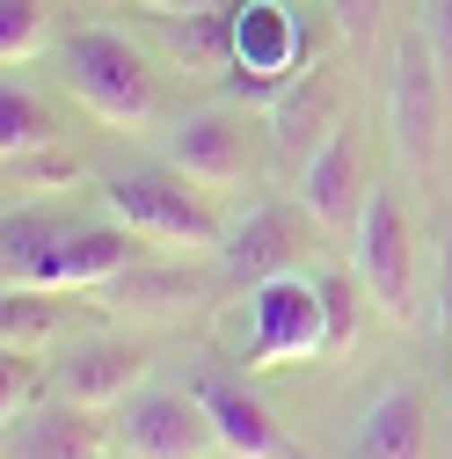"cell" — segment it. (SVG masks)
Segmentation results:
<instances>
[{"instance_id": "5b68a950", "label": "cell", "mask_w": 452, "mask_h": 459, "mask_svg": "<svg viewBox=\"0 0 452 459\" xmlns=\"http://www.w3.org/2000/svg\"><path fill=\"white\" fill-rule=\"evenodd\" d=\"M248 372H277V365H307L328 358V299L314 270H285L263 277L248 292Z\"/></svg>"}, {"instance_id": "9c48e42d", "label": "cell", "mask_w": 452, "mask_h": 459, "mask_svg": "<svg viewBox=\"0 0 452 459\" xmlns=\"http://www.w3.org/2000/svg\"><path fill=\"white\" fill-rule=\"evenodd\" d=\"M161 160L176 168L183 183H197L204 197H219V190H241V183H248V125H241L226 102L183 109V117L161 132Z\"/></svg>"}, {"instance_id": "ac0fdd59", "label": "cell", "mask_w": 452, "mask_h": 459, "mask_svg": "<svg viewBox=\"0 0 452 459\" xmlns=\"http://www.w3.org/2000/svg\"><path fill=\"white\" fill-rule=\"evenodd\" d=\"M51 139H59V125H51V109L8 74V88H0V160H22V153H44Z\"/></svg>"}, {"instance_id": "484cf974", "label": "cell", "mask_w": 452, "mask_h": 459, "mask_svg": "<svg viewBox=\"0 0 452 459\" xmlns=\"http://www.w3.org/2000/svg\"><path fill=\"white\" fill-rule=\"evenodd\" d=\"M146 15H161V22H176V15H219L226 0H139Z\"/></svg>"}, {"instance_id": "d6986e66", "label": "cell", "mask_w": 452, "mask_h": 459, "mask_svg": "<svg viewBox=\"0 0 452 459\" xmlns=\"http://www.w3.org/2000/svg\"><path fill=\"white\" fill-rule=\"evenodd\" d=\"M51 299H59V292H8V314H0V335H8V351H30V358H37L44 342L66 328V314L51 307Z\"/></svg>"}, {"instance_id": "2e32d148", "label": "cell", "mask_w": 452, "mask_h": 459, "mask_svg": "<svg viewBox=\"0 0 452 459\" xmlns=\"http://www.w3.org/2000/svg\"><path fill=\"white\" fill-rule=\"evenodd\" d=\"M351 459H430V409L416 386H379L351 430Z\"/></svg>"}, {"instance_id": "ba28073f", "label": "cell", "mask_w": 452, "mask_h": 459, "mask_svg": "<svg viewBox=\"0 0 452 459\" xmlns=\"http://www.w3.org/2000/svg\"><path fill=\"white\" fill-rule=\"evenodd\" d=\"M307 66V30L300 15L285 8V0H241L234 8V88L241 102H277V88H285L292 74Z\"/></svg>"}, {"instance_id": "7c38bea8", "label": "cell", "mask_w": 452, "mask_h": 459, "mask_svg": "<svg viewBox=\"0 0 452 459\" xmlns=\"http://www.w3.org/2000/svg\"><path fill=\"white\" fill-rule=\"evenodd\" d=\"M190 394H197V409L212 416V437H219V452H226V459H307L285 430L270 423V409H263V401H256L241 379L204 372Z\"/></svg>"}, {"instance_id": "4fadbf2b", "label": "cell", "mask_w": 452, "mask_h": 459, "mask_svg": "<svg viewBox=\"0 0 452 459\" xmlns=\"http://www.w3.org/2000/svg\"><path fill=\"white\" fill-rule=\"evenodd\" d=\"M365 160H358V132L343 125V132H335L307 168H300V176H292V197L307 204V219L314 226H328V234H351V226H358V212H365Z\"/></svg>"}, {"instance_id": "7a4b0ae2", "label": "cell", "mask_w": 452, "mask_h": 459, "mask_svg": "<svg viewBox=\"0 0 452 459\" xmlns=\"http://www.w3.org/2000/svg\"><path fill=\"white\" fill-rule=\"evenodd\" d=\"M59 81H66V95L88 109V117L109 125V132H146L153 109H161L146 51L125 30H109V22H88V30L59 37Z\"/></svg>"}, {"instance_id": "52a82bcc", "label": "cell", "mask_w": 452, "mask_h": 459, "mask_svg": "<svg viewBox=\"0 0 452 459\" xmlns=\"http://www.w3.org/2000/svg\"><path fill=\"white\" fill-rule=\"evenodd\" d=\"M109 452L117 459H212V416L197 409V394L176 386H139L117 416H109Z\"/></svg>"}, {"instance_id": "44dd1931", "label": "cell", "mask_w": 452, "mask_h": 459, "mask_svg": "<svg viewBox=\"0 0 452 459\" xmlns=\"http://www.w3.org/2000/svg\"><path fill=\"white\" fill-rule=\"evenodd\" d=\"M51 183H74V160L66 153H22V160H8V197H37V190H51Z\"/></svg>"}, {"instance_id": "cb8c5ba5", "label": "cell", "mask_w": 452, "mask_h": 459, "mask_svg": "<svg viewBox=\"0 0 452 459\" xmlns=\"http://www.w3.org/2000/svg\"><path fill=\"white\" fill-rule=\"evenodd\" d=\"M328 15H335V30H343V44H365L379 30V0H328Z\"/></svg>"}, {"instance_id": "8992f818", "label": "cell", "mask_w": 452, "mask_h": 459, "mask_svg": "<svg viewBox=\"0 0 452 459\" xmlns=\"http://www.w3.org/2000/svg\"><path fill=\"white\" fill-rule=\"evenodd\" d=\"M387 132L402 168H438L445 153V66L423 30L394 44V74H387Z\"/></svg>"}, {"instance_id": "6da1fadb", "label": "cell", "mask_w": 452, "mask_h": 459, "mask_svg": "<svg viewBox=\"0 0 452 459\" xmlns=\"http://www.w3.org/2000/svg\"><path fill=\"white\" fill-rule=\"evenodd\" d=\"M139 234H125L117 219H44L15 212L0 226V277L8 292H102L109 277H125Z\"/></svg>"}, {"instance_id": "277c9868", "label": "cell", "mask_w": 452, "mask_h": 459, "mask_svg": "<svg viewBox=\"0 0 452 459\" xmlns=\"http://www.w3.org/2000/svg\"><path fill=\"white\" fill-rule=\"evenodd\" d=\"M351 277L387 321H416V299H423L416 292V226H409L402 190H387V183L365 190V212L351 226Z\"/></svg>"}, {"instance_id": "30bf717a", "label": "cell", "mask_w": 452, "mask_h": 459, "mask_svg": "<svg viewBox=\"0 0 452 459\" xmlns=\"http://www.w3.org/2000/svg\"><path fill=\"white\" fill-rule=\"evenodd\" d=\"M44 379H51V394L59 401H74V409H125V401L139 394V379H146V351L139 342H125V335H74L59 358L44 365Z\"/></svg>"}, {"instance_id": "5bb4252c", "label": "cell", "mask_w": 452, "mask_h": 459, "mask_svg": "<svg viewBox=\"0 0 452 459\" xmlns=\"http://www.w3.org/2000/svg\"><path fill=\"white\" fill-rule=\"evenodd\" d=\"M300 219H307V204H256L234 234L219 241V263H226V277H241V284H263V277H285V270H300Z\"/></svg>"}, {"instance_id": "7402d4cb", "label": "cell", "mask_w": 452, "mask_h": 459, "mask_svg": "<svg viewBox=\"0 0 452 459\" xmlns=\"http://www.w3.org/2000/svg\"><path fill=\"white\" fill-rule=\"evenodd\" d=\"M321 299H328V358L351 351V328H358V292L343 277H321Z\"/></svg>"}, {"instance_id": "4316f807", "label": "cell", "mask_w": 452, "mask_h": 459, "mask_svg": "<svg viewBox=\"0 0 452 459\" xmlns=\"http://www.w3.org/2000/svg\"><path fill=\"white\" fill-rule=\"evenodd\" d=\"M445 342H452V263H445Z\"/></svg>"}, {"instance_id": "9a60e30c", "label": "cell", "mask_w": 452, "mask_h": 459, "mask_svg": "<svg viewBox=\"0 0 452 459\" xmlns=\"http://www.w3.org/2000/svg\"><path fill=\"white\" fill-rule=\"evenodd\" d=\"M109 430L88 423V409L74 401H30L22 416H8V459H102Z\"/></svg>"}, {"instance_id": "8fae6325", "label": "cell", "mask_w": 452, "mask_h": 459, "mask_svg": "<svg viewBox=\"0 0 452 459\" xmlns=\"http://www.w3.org/2000/svg\"><path fill=\"white\" fill-rule=\"evenodd\" d=\"M343 132V81H335L328 66H307V74H292L285 88H277V102H270V146H277V160L300 168Z\"/></svg>"}, {"instance_id": "3957f363", "label": "cell", "mask_w": 452, "mask_h": 459, "mask_svg": "<svg viewBox=\"0 0 452 459\" xmlns=\"http://www.w3.org/2000/svg\"><path fill=\"white\" fill-rule=\"evenodd\" d=\"M102 219H117L125 234H139L153 248H190V255H219V241H226V226L204 204V190L183 183L168 160L102 176Z\"/></svg>"}, {"instance_id": "ffe728a7", "label": "cell", "mask_w": 452, "mask_h": 459, "mask_svg": "<svg viewBox=\"0 0 452 459\" xmlns=\"http://www.w3.org/2000/svg\"><path fill=\"white\" fill-rule=\"evenodd\" d=\"M51 37V15H44V0H0V66H30L37 51Z\"/></svg>"}, {"instance_id": "e0dca14e", "label": "cell", "mask_w": 452, "mask_h": 459, "mask_svg": "<svg viewBox=\"0 0 452 459\" xmlns=\"http://www.w3.org/2000/svg\"><path fill=\"white\" fill-rule=\"evenodd\" d=\"M197 292H204V284H197L190 270L132 263L125 277H109V284H102V307H109V314H139V321H176V314L197 307Z\"/></svg>"}, {"instance_id": "d4e9b609", "label": "cell", "mask_w": 452, "mask_h": 459, "mask_svg": "<svg viewBox=\"0 0 452 459\" xmlns=\"http://www.w3.org/2000/svg\"><path fill=\"white\" fill-rule=\"evenodd\" d=\"M423 37H430V51H438L445 81H452V0H423Z\"/></svg>"}, {"instance_id": "603a6c76", "label": "cell", "mask_w": 452, "mask_h": 459, "mask_svg": "<svg viewBox=\"0 0 452 459\" xmlns=\"http://www.w3.org/2000/svg\"><path fill=\"white\" fill-rule=\"evenodd\" d=\"M30 401H37V358H30V351H8V379H0V409H8V416H22Z\"/></svg>"}]
</instances>
